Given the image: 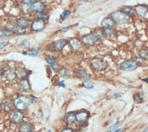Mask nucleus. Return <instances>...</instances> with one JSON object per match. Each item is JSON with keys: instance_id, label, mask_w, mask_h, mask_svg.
I'll return each instance as SVG.
<instances>
[{"instance_id": "obj_46", "label": "nucleus", "mask_w": 148, "mask_h": 132, "mask_svg": "<svg viewBox=\"0 0 148 132\" xmlns=\"http://www.w3.org/2000/svg\"><path fill=\"white\" fill-rule=\"evenodd\" d=\"M22 54L25 55H25H28V52H27V51H23V52H22Z\"/></svg>"}, {"instance_id": "obj_23", "label": "nucleus", "mask_w": 148, "mask_h": 132, "mask_svg": "<svg viewBox=\"0 0 148 132\" xmlns=\"http://www.w3.org/2000/svg\"><path fill=\"white\" fill-rule=\"evenodd\" d=\"M57 74L61 78H70L73 77V71L66 67H60L57 71Z\"/></svg>"}, {"instance_id": "obj_14", "label": "nucleus", "mask_w": 148, "mask_h": 132, "mask_svg": "<svg viewBox=\"0 0 148 132\" xmlns=\"http://www.w3.org/2000/svg\"><path fill=\"white\" fill-rule=\"evenodd\" d=\"M45 60H46V62L48 64L50 68L52 69L53 71L57 72V71H58V69L60 68V65H59L58 60H57L56 57H52V56H47V57H45Z\"/></svg>"}, {"instance_id": "obj_29", "label": "nucleus", "mask_w": 148, "mask_h": 132, "mask_svg": "<svg viewBox=\"0 0 148 132\" xmlns=\"http://www.w3.org/2000/svg\"><path fill=\"white\" fill-rule=\"evenodd\" d=\"M138 56L141 59L148 61V48H143L138 51Z\"/></svg>"}, {"instance_id": "obj_50", "label": "nucleus", "mask_w": 148, "mask_h": 132, "mask_svg": "<svg viewBox=\"0 0 148 132\" xmlns=\"http://www.w3.org/2000/svg\"><path fill=\"white\" fill-rule=\"evenodd\" d=\"M13 132H18V131H13Z\"/></svg>"}, {"instance_id": "obj_12", "label": "nucleus", "mask_w": 148, "mask_h": 132, "mask_svg": "<svg viewBox=\"0 0 148 132\" xmlns=\"http://www.w3.org/2000/svg\"><path fill=\"white\" fill-rule=\"evenodd\" d=\"M68 45V42H67V39H65V38H60V39H57V40H55L51 43V46H52V48L56 52H62L66 46Z\"/></svg>"}, {"instance_id": "obj_19", "label": "nucleus", "mask_w": 148, "mask_h": 132, "mask_svg": "<svg viewBox=\"0 0 148 132\" xmlns=\"http://www.w3.org/2000/svg\"><path fill=\"white\" fill-rule=\"evenodd\" d=\"M103 32H104V37L108 40L114 41L117 37V32L114 28H103Z\"/></svg>"}, {"instance_id": "obj_43", "label": "nucleus", "mask_w": 148, "mask_h": 132, "mask_svg": "<svg viewBox=\"0 0 148 132\" xmlns=\"http://www.w3.org/2000/svg\"><path fill=\"white\" fill-rule=\"evenodd\" d=\"M37 115H38V117H39L40 118H42L43 117V112H42V110L41 109H39L37 111Z\"/></svg>"}, {"instance_id": "obj_51", "label": "nucleus", "mask_w": 148, "mask_h": 132, "mask_svg": "<svg viewBox=\"0 0 148 132\" xmlns=\"http://www.w3.org/2000/svg\"><path fill=\"white\" fill-rule=\"evenodd\" d=\"M0 102H1V98H0Z\"/></svg>"}, {"instance_id": "obj_31", "label": "nucleus", "mask_w": 148, "mask_h": 132, "mask_svg": "<svg viewBox=\"0 0 148 132\" xmlns=\"http://www.w3.org/2000/svg\"><path fill=\"white\" fill-rule=\"evenodd\" d=\"M71 14H72V11L70 10V9H65L61 13V15L59 17V20L60 21L66 20V19H67L70 16H71Z\"/></svg>"}, {"instance_id": "obj_36", "label": "nucleus", "mask_w": 148, "mask_h": 132, "mask_svg": "<svg viewBox=\"0 0 148 132\" xmlns=\"http://www.w3.org/2000/svg\"><path fill=\"white\" fill-rule=\"evenodd\" d=\"M29 45H30V41L28 40V39H25L24 41H22V42L20 43V47L25 48L29 47Z\"/></svg>"}, {"instance_id": "obj_30", "label": "nucleus", "mask_w": 148, "mask_h": 132, "mask_svg": "<svg viewBox=\"0 0 148 132\" xmlns=\"http://www.w3.org/2000/svg\"><path fill=\"white\" fill-rule=\"evenodd\" d=\"M134 103H136V104H141V103H143L144 101V93L143 92H136V94H134Z\"/></svg>"}, {"instance_id": "obj_40", "label": "nucleus", "mask_w": 148, "mask_h": 132, "mask_svg": "<svg viewBox=\"0 0 148 132\" xmlns=\"http://www.w3.org/2000/svg\"><path fill=\"white\" fill-rule=\"evenodd\" d=\"M27 98H28L30 104H34V102L36 100V97L34 95H29V96H27Z\"/></svg>"}, {"instance_id": "obj_24", "label": "nucleus", "mask_w": 148, "mask_h": 132, "mask_svg": "<svg viewBox=\"0 0 148 132\" xmlns=\"http://www.w3.org/2000/svg\"><path fill=\"white\" fill-rule=\"evenodd\" d=\"M64 122L67 126H72L75 123V111H70L66 113V115L64 116Z\"/></svg>"}, {"instance_id": "obj_33", "label": "nucleus", "mask_w": 148, "mask_h": 132, "mask_svg": "<svg viewBox=\"0 0 148 132\" xmlns=\"http://www.w3.org/2000/svg\"><path fill=\"white\" fill-rule=\"evenodd\" d=\"M27 52H28V55L29 56H31V57H36V56H37L41 52V49L39 48H33L29 49Z\"/></svg>"}, {"instance_id": "obj_9", "label": "nucleus", "mask_w": 148, "mask_h": 132, "mask_svg": "<svg viewBox=\"0 0 148 132\" xmlns=\"http://www.w3.org/2000/svg\"><path fill=\"white\" fill-rule=\"evenodd\" d=\"M139 66V63L134 60V59H127V60H125L122 62L119 65V68L121 70L124 71H134L136 70Z\"/></svg>"}, {"instance_id": "obj_10", "label": "nucleus", "mask_w": 148, "mask_h": 132, "mask_svg": "<svg viewBox=\"0 0 148 132\" xmlns=\"http://www.w3.org/2000/svg\"><path fill=\"white\" fill-rule=\"evenodd\" d=\"M67 42H68L67 46L74 52H79L83 49L84 47H85L83 42L81 41V39L79 37H76L69 38L67 40Z\"/></svg>"}, {"instance_id": "obj_1", "label": "nucleus", "mask_w": 148, "mask_h": 132, "mask_svg": "<svg viewBox=\"0 0 148 132\" xmlns=\"http://www.w3.org/2000/svg\"><path fill=\"white\" fill-rule=\"evenodd\" d=\"M13 103H14L15 109L24 111V112L28 109L30 105L27 96H23V95H18L16 97H15L13 100Z\"/></svg>"}, {"instance_id": "obj_25", "label": "nucleus", "mask_w": 148, "mask_h": 132, "mask_svg": "<svg viewBox=\"0 0 148 132\" xmlns=\"http://www.w3.org/2000/svg\"><path fill=\"white\" fill-rule=\"evenodd\" d=\"M6 28H8L12 33L14 35H16V36H23V35H25L27 33V30L25 28H23L21 26H19L16 24H13L11 26H6Z\"/></svg>"}, {"instance_id": "obj_39", "label": "nucleus", "mask_w": 148, "mask_h": 132, "mask_svg": "<svg viewBox=\"0 0 148 132\" xmlns=\"http://www.w3.org/2000/svg\"><path fill=\"white\" fill-rule=\"evenodd\" d=\"M73 28L72 26H66V28H61L60 30H59V32L60 33H66V32H67L68 30H70Z\"/></svg>"}, {"instance_id": "obj_28", "label": "nucleus", "mask_w": 148, "mask_h": 132, "mask_svg": "<svg viewBox=\"0 0 148 132\" xmlns=\"http://www.w3.org/2000/svg\"><path fill=\"white\" fill-rule=\"evenodd\" d=\"M33 16H34V18L41 19V20H44V21H46V22H47V20L49 19V14H48L47 11L34 13Z\"/></svg>"}, {"instance_id": "obj_38", "label": "nucleus", "mask_w": 148, "mask_h": 132, "mask_svg": "<svg viewBox=\"0 0 148 132\" xmlns=\"http://www.w3.org/2000/svg\"><path fill=\"white\" fill-rule=\"evenodd\" d=\"M36 0H20L21 4H24V5H30L32 3H34Z\"/></svg>"}, {"instance_id": "obj_22", "label": "nucleus", "mask_w": 148, "mask_h": 132, "mask_svg": "<svg viewBox=\"0 0 148 132\" xmlns=\"http://www.w3.org/2000/svg\"><path fill=\"white\" fill-rule=\"evenodd\" d=\"M134 9L136 12V15L139 17H145V15L148 13V6L145 4H139L134 6Z\"/></svg>"}, {"instance_id": "obj_6", "label": "nucleus", "mask_w": 148, "mask_h": 132, "mask_svg": "<svg viewBox=\"0 0 148 132\" xmlns=\"http://www.w3.org/2000/svg\"><path fill=\"white\" fill-rule=\"evenodd\" d=\"M8 118H9V121L12 124H14V125H19L20 123H22L23 121H25V114L24 111L14 109V110L11 112V113H9Z\"/></svg>"}, {"instance_id": "obj_32", "label": "nucleus", "mask_w": 148, "mask_h": 132, "mask_svg": "<svg viewBox=\"0 0 148 132\" xmlns=\"http://www.w3.org/2000/svg\"><path fill=\"white\" fill-rule=\"evenodd\" d=\"M82 86L85 88H87V89H92L94 88V82L91 80V79H86V80H84L83 83H82Z\"/></svg>"}, {"instance_id": "obj_48", "label": "nucleus", "mask_w": 148, "mask_h": 132, "mask_svg": "<svg viewBox=\"0 0 148 132\" xmlns=\"http://www.w3.org/2000/svg\"><path fill=\"white\" fill-rule=\"evenodd\" d=\"M142 132H148V127H147V128H145Z\"/></svg>"}, {"instance_id": "obj_11", "label": "nucleus", "mask_w": 148, "mask_h": 132, "mask_svg": "<svg viewBox=\"0 0 148 132\" xmlns=\"http://www.w3.org/2000/svg\"><path fill=\"white\" fill-rule=\"evenodd\" d=\"M0 109L3 111L4 113L9 114L15 109L14 103H13V100L11 98H5L1 102H0Z\"/></svg>"}, {"instance_id": "obj_18", "label": "nucleus", "mask_w": 148, "mask_h": 132, "mask_svg": "<svg viewBox=\"0 0 148 132\" xmlns=\"http://www.w3.org/2000/svg\"><path fill=\"white\" fill-rule=\"evenodd\" d=\"M35 125L29 121H23L18 125V132H34Z\"/></svg>"}, {"instance_id": "obj_8", "label": "nucleus", "mask_w": 148, "mask_h": 132, "mask_svg": "<svg viewBox=\"0 0 148 132\" xmlns=\"http://www.w3.org/2000/svg\"><path fill=\"white\" fill-rule=\"evenodd\" d=\"M47 28V22L41 20V19H36L33 18L32 19V22L30 25V31L34 32V33H38V32H42L46 29Z\"/></svg>"}, {"instance_id": "obj_2", "label": "nucleus", "mask_w": 148, "mask_h": 132, "mask_svg": "<svg viewBox=\"0 0 148 132\" xmlns=\"http://www.w3.org/2000/svg\"><path fill=\"white\" fill-rule=\"evenodd\" d=\"M110 17L114 19V21L116 24H118V25L128 24L132 19L129 16H127L126 14H125V13L123 11H121L120 9L112 12Z\"/></svg>"}, {"instance_id": "obj_16", "label": "nucleus", "mask_w": 148, "mask_h": 132, "mask_svg": "<svg viewBox=\"0 0 148 132\" xmlns=\"http://www.w3.org/2000/svg\"><path fill=\"white\" fill-rule=\"evenodd\" d=\"M16 77L18 79H23V78H28V77L31 74V71L27 68H25V67H16L15 69Z\"/></svg>"}, {"instance_id": "obj_20", "label": "nucleus", "mask_w": 148, "mask_h": 132, "mask_svg": "<svg viewBox=\"0 0 148 132\" xmlns=\"http://www.w3.org/2000/svg\"><path fill=\"white\" fill-rule=\"evenodd\" d=\"M74 75L78 77L79 79H83V80H86V79H90L92 77V75L89 73V72L86 68H78L75 71Z\"/></svg>"}, {"instance_id": "obj_37", "label": "nucleus", "mask_w": 148, "mask_h": 132, "mask_svg": "<svg viewBox=\"0 0 148 132\" xmlns=\"http://www.w3.org/2000/svg\"><path fill=\"white\" fill-rule=\"evenodd\" d=\"M8 42H6V41H0V50H2L5 48H6V47H8Z\"/></svg>"}, {"instance_id": "obj_4", "label": "nucleus", "mask_w": 148, "mask_h": 132, "mask_svg": "<svg viewBox=\"0 0 148 132\" xmlns=\"http://www.w3.org/2000/svg\"><path fill=\"white\" fill-rule=\"evenodd\" d=\"M90 67L95 71L102 72L107 68V62L102 57H94L90 61Z\"/></svg>"}, {"instance_id": "obj_5", "label": "nucleus", "mask_w": 148, "mask_h": 132, "mask_svg": "<svg viewBox=\"0 0 148 132\" xmlns=\"http://www.w3.org/2000/svg\"><path fill=\"white\" fill-rule=\"evenodd\" d=\"M28 6V13L29 15L37 12H43V11H47V3L43 1V0H36L34 3H32L27 6Z\"/></svg>"}, {"instance_id": "obj_44", "label": "nucleus", "mask_w": 148, "mask_h": 132, "mask_svg": "<svg viewBox=\"0 0 148 132\" xmlns=\"http://www.w3.org/2000/svg\"><path fill=\"white\" fill-rule=\"evenodd\" d=\"M4 70H5V68L2 67V66H0V77H1V76L3 75V73H4Z\"/></svg>"}, {"instance_id": "obj_35", "label": "nucleus", "mask_w": 148, "mask_h": 132, "mask_svg": "<svg viewBox=\"0 0 148 132\" xmlns=\"http://www.w3.org/2000/svg\"><path fill=\"white\" fill-rule=\"evenodd\" d=\"M121 125H122V122H117V123H115L114 125H113V126H112L111 128H109L108 131H109V132H112V131H114V130H115V129H117V128L120 127Z\"/></svg>"}, {"instance_id": "obj_52", "label": "nucleus", "mask_w": 148, "mask_h": 132, "mask_svg": "<svg viewBox=\"0 0 148 132\" xmlns=\"http://www.w3.org/2000/svg\"><path fill=\"white\" fill-rule=\"evenodd\" d=\"M34 132H35V131H34Z\"/></svg>"}, {"instance_id": "obj_26", "label": "nucleus", "mask_w": 148, "mask_h": 132, "mask_svg": "<svg viewBox=\"0 0 148 132\" xmlns=\"http://www.w3.org/2000/svg\"><path fill=\"white\" fill-rule=\"evenodd\" d=\"M12 36H14V34L12 33V31L8 28H0V39L2 41L4 40H8Z\"/></svg>"}, {"instance_id": "obj_15", "label": "nucleus", "mask_w": 148, "mask_h": 132, "mask_svg": "<svg viewBox=\"0 0 148 132\" xmlns=\"http://www.w3.org/2000/svg\"><path fill=\"white\" fill-rule=\"evenodd\" d=\"M31 22H32V19L31 18H29L27 16H23V17H20L16 18L15 24L17 25V26H21V28H23L27 29V28H30Z\"/></svg>"}, {"instance_id": "obj_21", "label": "nucleus", "mask_w": 148, "mask_h": 132, "mask_svg": "<svg viewBox=\"0 0 148 132\" xmlns=\"http://www.w3.org/2000/svg\"><path fill=\"white\" fill-rule=\"evenodd\" d=\"M115 26H116V23L114 21V19L110 16L106 17L101 22L102 28H114Z\"/></svg>"}, {"instance_id": "obj_47", "label": "nucleus", "mask_w": 148, "mask_h": 132, "mask_svg": "<svg viewBox=\"0 0 148 132\" xmlns=\"http://www.w3.org/2000/svg\"><path fill=\"white\" fill-rule=\"evenodd\" d=\"M143 81H145V83H147V84H148V77H146V78H144V79H143Z\"/></svg>"}, {"instance_id": "obj_45", "label": "nucleus", "mask_w": 148, "mask_h": 132, "mask_svg": "<svg viewBox=\"0 0 148 132\" xmlns=\"http://www.w3.org/2000/svg\"><path fill=\"white\" fill-rule=\"evenodd\" d=\"M113 132H123V130L120 129H115V130H114Z\"/></svg>"}, {"instance_id": "obj_42", "label": "nucleus", "mask_w": 148, "mask_h": 132, "mask_svg": "<svg viewBox=\"0 0 148 132\" xmlns=\"http://www.w3.org/2000/svg\"><path fill=\"white\" fill-rule=\"evenodd\" d=\"M122 96H123V93H121V92H117V93H114L113 97H114V98H119Z\"/></svg>"}, {"instance_id": "obj_41", "label": "nucleus", "mask_w": 148, "mask_h": 132, "mask_svg": "<svg viewBox=\"0 0 148 132\" xmlns=\"http://www.w3.org/2000/svg\"><path fill=\"white\" fill-rule=\"evenodd\" d=\"M57 87H59V88H66V84H65V81H64V80H60L58 83H57Z\"/></svg>"}, {"instance_id": "obj_49", "label": "nucleus", "mask_w": 148, "mask_h": 132, "mask_svg": "<svg viewBox=\"0 0 148 132\" xmlns=\"http://www.w3.org/2000/svg\"><path fill=\"white\" fill-rule=\"evenodd\" d=\"M47 132H52V130H50V129H49V130H48Z\"/></svg>"}, {"instance_id": "obj_3", "label": "nucleus", "mask_w": 148, "mask_h": 132, "mask_svg": "<svg viewBox=\"0 0 148 132\" xmlns=\"http://www.w3.org/2000/svg\"><path fill=\"white\" fill-rule=\"evenodd\" d=\"M80 39L83 42L84 46H86V47H94V46L98 45L102 41L94 32H91L86 35H84Z\"/></svg>"}, {"instance_id": "obj_27", "label": "nucleus", "mask_w": 148, "mask_h": 132, "mask_svg": "<svg viewBox=\"0 0 148 132\" xmlns=\"http://www.w3.org/2000/svg\"><path fill=\"white\" fill-rule=\"evenodd\" d=\"M120 10L123 11L125 14H126L127 16H129L131 18L136 16V12H134V9L133 6H123L121 8Z\"/></svg>"}, {"instance_id": "obj_7", "label": "nucleus", "mask_w": 148, "mask_h": 132, "mask_svg": "<svg viewBox=\"0 0 148 132\" xmlns=\"http://www.w3.org/2000/svg\"><path fill=\"white\" fill-rule=\"evenodd\" d=\"M90 117V112L86 109H80L75 112V123L79 126L86 124Z\"/></svg>"}, {"instance_id": "obj_34", "label": "nucleus", "mask_w": 148, "mask_h": 132, "mask_svg": "<svg viewBox=\"0 0 148 132\" xmlns=\"http://www.w3.org/2000/svg\"><path fill=\"white\" fill-rule=\"evenodd\" d=\"M58 132H75V130L71 127H65L61 129Z\"/></svg>"}, {"instance_id": "obj_17", "label": "nucleus", "mask_w": 148, "mask_h": 132, "mask_svg": "<svg viewBox=\"0 0 148 132\" xmlns=\"http://www.w3.org/2000/svg\"><path fill=\"white\" fill-rule=\"evenodd\" d=\"M3 77L4 79L8 83H13L16 81V79L17 78L16 77V72L15 70H13L11 68H8V69H5L4 70V73H3Z\"/></svg>"}, {"instance_id": "obj_13", "label": "nucleus", "mask_w": 148, "mask_h": 132, "mask_svg": "<svg viewBox=\"0 0 148 132\" xmlns=\"http://www.w3.org/2000/svg\"><path fill=\"white\" fill-rule=\"evenodd\" d=\"M17 87L21 92L24 93H27V92H30L32 90L31 87V83L29 81L28 78H23V79H19L17 82Z\"/></svg>"}]
</instances>
